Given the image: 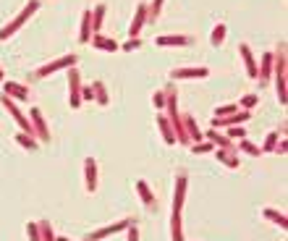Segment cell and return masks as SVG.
Segmentation results:
<instances>
[{
	"instance_id": "52a82bcc",
	"label": "cell",
	"mask_w": 288,
	"mask_h": 241,
	"mask_svg": "<svg viewBox=\"0 0 288 241\" xmlns=\"http://www.w3.org/2000/svg\"><path fill=\"white\" fill-rule=\"evenodd\" d=\"M157 45H189V37H160L157 40Z\"/></svg>"
},
{
	"instance_id": "ac0fdd59",
	"label": "cell",
	"mask_w": 288,
	"mask_h": 241,
	"mask_svg": "<svg viewBox=\"0 0 288 241\" xmlns=\"http://www.w3.org/2000/svg\"><path fill=\"white\" fill-rule=\"evenodd\" d=\"M0 79H3V71H0Z\"/></svg>"
},
{
	"instance_id": "8fae6325",
	"label": "cell",
	"mask_w": 288,
	"mask_h": 241,
	"mask_svg": "<svg viewBox=\"0 0 288 241\" xmlns=\"http://www.w3.org/2000/svg\"><path fill=\"white\" fill-rule=\"evenodd\" d=\"M225 40V26L223 24H217L215 26V32H212V45H220Z\"/></svg>"
},
{
	"instance_id": "5b68a950",
	"label": "cell",
	"mask_w": 288,
	"mask_h": 241,
	"mask_svg": "<svg viewBox=\"0 0 288 241\" xmlns=\"http://www.w3.org/2000/svg\"><path fill=\"white\" fill-rule=\"evenodd\" d=\"M68 79H71V105H79V73L68 71Z\"/></svg>"
},
{
	"instance_id": "9c48e42d",
	"label": "cell",
	"mask_w": 288,
	"mask_h": 241,
	"mask_svg": "<svg viewBox=\"0 0 288 241\" xmlns=\"http://www.w3.org/2000/svg\"><path fill=\"white\" fill-rule=\"evenodd\" d=\"M97 48H102V50H118V42H113V40H105V37H95L92 40Z\"/></svg>"
},
{
	"instance_id": "5bb4252c",
	"label": "cell",
	"mask_w": 288,
	"mask_h": 241,
	"mask_svg": "<svg viewBox=\"0 0 288 241\" xmlns=\"http://www.w3.org/2000/svg\"><path fill=\"white\" fill-rule=\"evenodd\" d=\"M97 92H100V95H97V100H100V102H108V97H105V87H102V84H97Z\"/></svg>"
},
{
	"instance_id": "3957f363",
	"label": "cell",
	"mask_w": 288,
	"mask_h": 241,
	"mask_svg": "<svg viewBox=\"0 0 288 241\" xmlns=\"http://www.w3.org/2000/svg\"><path fill=\"white\" fill-rule=\"evenodd\" d=\"M207 69H176L173 71V79H194V76H207Z\"/></svg>"
},
{
	"instance_id": "6da1fadb",
	"label": "cell",
	"mask_w": 288,
	"mask_h": 241,
	"mask_svg": "<svg viewBox=\"0 0 288 241\" xmlns=\"http://www.w3.org/2000/svg\"><path fill=\"white\" fill-rule=\"evenodd\" d=\"M37 5H40V0H32V3H29L26 8H24V13H21V16H16V19L11 21V24H5V26H3V32H0V40H5V37H11L13 32H16V29H19V26L24 24V21H26L29 16H32V13H34Z\"/></svg>"
},
{
	"instance_id": "30bf717a",
	"label": "cell",
	"mask_w": 288,
	"mask_h": 241,
	"mask_svg": "<svg viewBox=\"0 0 288 241\" xmlns=\"http://www.w3.org/2000/svg\"><path fill=\"white\" fill-rule=\"evenodd\" d=\"M144 13H147V8H144V5H139V11H136V21L131 24V37L139 32V26H142V21H144Z\"/></svg>"
},
{
	"instance_id": "7c38bea8",
	"label": "cell",
	"mask_w": 288,
	"mask_h": 241,
	"mask_svg": "<svg viewBox=\"0 0 288 241\" xmlns=\"http://www.w3.org/2000/svg\"><path fill=\"white\" fill-rule=\"evenodd\" d=\"M87 186L95 189V163L92 160H87Z\"/></svg>"
},
{
	"instance_id": "8992f818",
	"label": "cell",
	"mask_w": 288,
	"mask_h": 241,
	"mask_svg": "<svg viewBox=\"0 0 288 241\" xmlns=\"http://www.w3.org/2000/svg\"><path fill=\"white\" fill-rule=\"evenodd\" d=\"M241 55H244L246 66H249V76H260V73H257V66H254V60H252V52H249V48H246V45H241Z\"/></svg>"
},
{
	"instance_id": "277c9868",
	"label": "cell",
	"mask_w": 288,
	"mask_h": 241,
	"mask_svg": "<svg viewBox=\"0 0 288 241\" xmlns=\"http://www.w3.org/2000/svg\"><path fill=\"white\" fill-rule=\"evenodd\" d=\"M5 92L13 95V97H19V100H26V97H29V89L21 87V84H13V81H8V84H5Z\"/></svg>"
},
{
	"instance_id": "4fadbf2b",
	"label": "cell",
	"mask_w": 288,
	"mask_h": 241,
	"mask_svg": "<svg viewBox=\"0 0 288 241\" xmlns=\"http://www.w3.org/2000/svg\"><path fill=\"white\" fill-rule=\"evenodd\" d=\"M264 215H267V217H275V223H280V225L286 228V215H278V213H272V210H267Z\"/></svg>"
},
{
	"instance_id": "ba28073f",
	"label": "cell",
	"mask_w": 288,
	"mask_h": 241,
	"mask_svg": "<svg viewBox=\"0 0 288 241\" xmlns=\"http://www.w3.org/2000/svg\"><path fill=\"white\" fill-rule=\"evenodd\" d=\"M89 21H92V11H87L81 21V42H89Z\"/></svg>"
},
{
	"instance_id": "2e32d148",
	"label": "cell",
	"mask_w": 288,
	"mask_h": 241,
	"mask_svg": "<svg viewBox=\"0 0 288 241\" xmlns=\"http://www.w3.org/2000/svg\"><path fill=\"white\" fill-rule=\"evenodd\" d=\"M136 48H139V40H131V42L123 45V50H136Z\"/></svg>"
},
{
	"instance_id": "e0dca14e",
	"label": "cell",
	"mask_w": 288,
	"mask_h": 241,
	"mask_svg": "<svg viewBox=\"0 0 288 241\" xmlns=\"http://www.w3.org/2000/svg\"><path fill=\"white\" fill-rule=\"evenodd\" d=\"M160 3H163V0H157V3H152V11H149V16H152V19L157 16V8H160Z\"/></svg>"
},
{
	"instance_id": "7a4b0ae2",
	"label": "cell",
	"mask_w": 288,
	"mask_h": 241,
	"mask_svg": "<svg viewBox=\"0 0 288 241\" xmlns=\"http://www.w3.org/2000/svg\"><path fill=\"white\" fill-rule=\"evenodd\" d=\"M73 60H76V55H66V58H60L55 60V63H48V66H42L40 71H37V76H50V71H58V69H66V66H71Z\"/></svg>"
},
{
	"instance_id": "9a60e30c",
	"label": "cell",
	"mask_w": 288,
	"mask_h": 241,
	"mask_svg": "<svg viewBox=\"0 0 288 241\" xmlns=\"http://www.w3.org/2000/svg\"><path fill=\"white\" fill-rule=\"evenodd\" d=\"M233 110H236V105H225V108L217 110V116H225V113H233Z\"/></svg>"
}]
</instances>
